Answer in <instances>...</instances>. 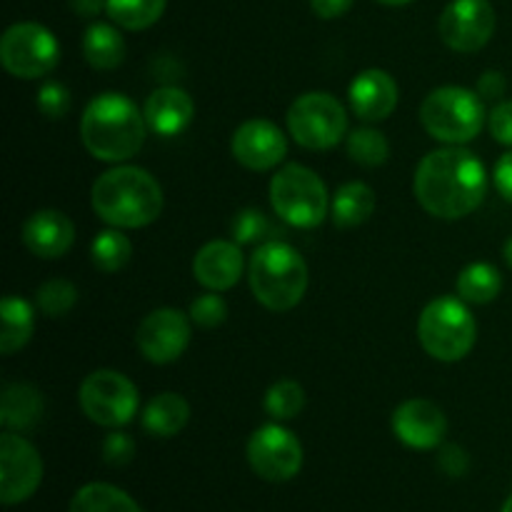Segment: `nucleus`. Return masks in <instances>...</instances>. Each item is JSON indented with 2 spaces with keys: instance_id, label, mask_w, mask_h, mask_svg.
I'll return each mask as SVG.
<instances>
[{
  "instance_id": "35",
  "label": "nucleus",
  "mask_w": 512,
  "mask_h": 512,
  "mask_svg": "<svg viewBox=\"0 0 512 512\" xmlns=\"http://www.w3.org/2000/svg\"><path fill=\"white\" fill-rule=\"evenodd\" d=\"M38 108L48 118H63L70 110V90L63 83H55V80L43 83V88L38 90Z\"/></svg>"
},
{
  "instance_id": "22",
  "label": "nucleus",
  "mask_w": 512,
  "mask_h": 512,
  "mask_svg": "<svg viewBox=\"0 0 512 512\" xmlns=\"http://www.w3.org/2000/svg\"><path fill=\"white\" fill-rule=\"evenodd\" d=\"M190 405L178 393H160L145 405L143 428L155 438H173L188 425Z\"/></svg>"
},
{
  "instance_id": "28",
  "label": "nucleus",
  "mask_w": 512,
  "mask_h": 512,
  "mask_svg": "<svg viewBox=\"0 0 512 512\" xmlns=\"http://www.w3.org/2000/svg\"><path fill=\"white\" fill-rule=\"evenodd\" d=\"M168 0H108L110 20L123 30H145L158 23Z\"/></svg>"
},
{
  "instance_id": "21",
  "label": "nucleus",
  "mask_w": 512,
  "mask_h": 512,
  "mask_svg": "<svg viewBox=\"0 0 512 512\" xmlns=\"http://www.w3.org/2000/svg\"><path fill=\"white\" fill-rule=\"evenodd\" d=\"M43 415V398L28 383H13L3 390L0 398V423L5 430H30Z\"/></svg>"
},
{
  "instance_id": "3",
  "label": "nucleus",
  "mask_w": 512,
  "mask_h": 512,
  "mask_svg": "<svg viewBox=\"0 0 512 512\" xmlns=\"http://www.w3.org/2000/svg\"><path fill=\"white\" fill-rule=\"evenodd\" d=\"M145 125V115H140L133 100L120 93H103L85 108L80 140L93 158L120 163L143 148Z\"/></svg>"
},
{
  "instance_id": "42",
  "label": "nucleus",
  "mask_w": 512,
  "mask_h": 512,
  "mask_svg": "<svg viewBox=\"0 0 512 512\" xmlns=\"http://www.w3.org/2000/svg\"><path fill=\"white\" fill-rule=\"evenodd\" d=\"M108 5V0H70V8L80 15V18H93L100 10Z\"/></svg>"
},
{
  "instance_id": "45",
  "label": "nucleus",
  "mask_w": 512,
  "mask_h": 512,
  "mask_svg": "<svg viewBox=\"0 0 512 512\" xmlns=\"http://www.w3.org/2000/svg\"><path fill=\"white\" fill-rule=\"evenodd\" d=\"M503 512H512V498L508 500V503H505V508H503Z\"/></svg>"
},
{
  "instance_id": "41",
  "label": "nucleus",
  "mask_w": 512,
  "mask_h": 512,
  "mask_svg": "<svg viewBox=\"0 0 512 512\" xmlns=\"http://www.w3.org/2000/svg\"><path fill=\"white\" fill-rule=\"evenodd\" d=\"M505 88H508L505 75L498 73V70H488L478 83V93L483 95V98H500V95L505 93Z\"/></svg>"
},
{
  "instance_id": "29",
  "label": "nucleus",
  "mask_w": 512,
  "mask_h": 512,
  "mask_svg": "<svg viewBox=\"0 0 512 512\" xmlns=\"http://www.w3.org/2000/svg\"><path fill=\"white\" fill-rule=\"evenodd\" d=\"M133 255V245L125 238L120 230H103L98 233V238L90 245V258L93 265L103 273H118L120 268H125Z\"/></svg>"
},
{
  "instance_id": "18",
  "label": "nucleus",
  "mask_w": 512,
  "mask_h": 512,
  "mask_svg": "<svg viewBox=\"0 0 512 512\" xmlns=\"http://www.w3.org/2000/svg\"><path fill=\"white\" fill-rule=\"evenodd\" d=\"M193 275L208 290L223 293L230 290L243 275V253L238 243L228 240H210L195 253Z\"/></svg>"
},
{
  "instance_id": "30",
  "label": "nucleus",
  "mask_w": 512,
  "mask_h": 512,
  "mask_svg": "<svg viewBox=\"0 0 512 512\" xmlns=\"http://www.w3.org/2000/svg\"><path fill=\"white\" fill-rule=\"evenodd\" d=\"M348 155L353 163L365 165V168H378L388 160L390 143L378 130L358 128L348 135Z\"/></svg>"
},
{
  "instance_id": "14",
  "label": "nucleus",
  "mask_w": 512,
  "mask_h": 512,
  "mask_svg": "<svg viewBox=\"0 0 512 512\" xmlns=\"http://www.w3.org/2000/svg\"><path fill=\"white\" fill-rule=\"evenodd\" d=\"M190 343V320L175 308H158L145 315L138 328V348L150 363L168 365L185 353Z\"/></svg>"
},
{
  "instance_id": "19",
  "label": "nucleus",
  "mask_w": 512,
  "mask_h": 512,
  "mask_svg": "<svg viewBox=\"0 0 512 512\" xmlns=\"http://www.w3.org/2000/svg\"><path fill=\"white\" fill-rule=\"evenodd\" d=\"M348 95L355 115L363 120H370V123L385 120L398 108V83L393 80V75L380 68L363 70L350 83Z\"/></svg>"
},
{
  "instance_id": "25",
  "label": "nucleus",
  "mask_w": 512,
  "mask_h": 512,
  "mask_svg": "<svg viewBox=\"0 0 512 512\" xmlns=\"http://www.w3.org/2000/svg\"><path fill=\"white\" fill-rule=\"evenodd\" d=\"M0 320H3V330H0V353L13 355L15 350L25 348L33 335L35 315L28 300L8 295L0 305Z\"/></svg>"
},
{
  "instance_id": "31",
  "label": "nucleus",
  "mask_w": 512,
  "mask_h": 512,
  "mask_svg": "<svg viewBox=\"0 0 512 512\" xmlns=\"http://www.w3.org/2000/svg\"><path fill=\"white\" fill-rule=\"evenodd\" d=\"M305 408V393L295 380H278L265 393V410L275 420H290Z\"/></svg>"
},
{
  "instance_id": "13",
  "label": "nucleus",
  "mask_w": 512,
  "mask_h": 512,
  "mask_svg": "<svg viewBox=\"0 0 512 512\" xmlns=\"http://www.w3.org/2000/svg\"><path fill=\"white\" fill-rule=\"evenodd\" d=\"M440 38L458 53H478L495 33V10L490 0H453L440 15Z\"/></svg>"
},
{
  "instance_id": "34",
  "label": "nucleus",
  "mask_w": 512,
  "mask_h": 512,
  "mask_svg": "<svg viewBox=\"0 0 512 512\" xmlns=\"http://www.w3.org/2000/svg\"><path fill=\"white\" fill-rule=\"evenodd\" d=\"M268 233V220L260 210L248 208V210H240L233 220V238L238 245H248L260 240L263 235Z\"/></svg>"
},
{
  "instance_id": "1",
  "label": "nucleus",
  "mask_w": 512,
  "mask_h": 512,
  "mask_svg": "<svg viewBox=\"0 0 512 512\" xmlns=\"http://www.w3.org/2000/svg\"><path fill=\"white\" fill-rule=\"evenodd\" d=\"M413 190L430 215L458 220L480 208L488 193V173L470 150L450 145L420 160Z\"/></svg>"
},
{
  "instance_id": "23",
  "label": "nucleus",
  "mask_w": 512,
  "mask_h": 512,
  "mask_svg": "<svg viewBox=\"0 0 512 512\" xmlns=\"http://www.w3.org/2000/svg\"><path fill=\"white\" fill-rule=\"evenodd\" d=\"M375 210V193L370 185L353 180V183L340 185L338 193L333 195V223L338 228H358L373 215Z\"/></svg>"
},
{
  "instance_id": "6",
  "label": "nucleus",
  "mask_w": 512,
  "mask_h": 512,
  "mask_svg": "<svg viewBox=\"0 0 512 512\" xmlns=\"http://www.w3.org/2000/svg\"><path fill=\"white\" fill-rule=\"evenodd\" d=\"M418 338L425 353L443 363H458L473 350L478 325L465 300L438 298L428 303L418 320Z\"/></svg>"
},
{
  "instance_id": "44",
  "label": "nucleus",
  "mask_w": 512,
  "mask_h": 512,
  "mask_svg": "<svg viewBox=\"0 0 512 512\" xmlns=\"http://www.w3.org/2000/svg\"><path fill=\"white\" fill-rule=\"evenodd\" d=\"M380 3H385V5H408L410 0H380Z\"/></svg>"
},
{
  "instance_id": "33",
  "label": "nucleus",
  "mask_w": 512,
  "mask_h": 512,
  "mask_svg": "<svg viewBox=\"0 0 512 512\" xmlns=\"http://www.w3.org/2000/svg\"><path fill=\"white\" fill-rule=\"evenodd\" d=\"M190 318L200 328H218L228 318V305L213 290V293L200 295V298L193 300V305H190Z\"/></svg>"
},
{
  "instance_id": "43",
  "label": "nucleus",
  "mask_w": 512,
  "mask_h": 512,
  "mask_svg": "<svg viewBox=\"0 0 512 512\" xmlns=\"http://www.w3.org/2000/svg\"><path fill=\"white\" fill-rule=\"evenodd\" d=\"M503 253H505V263H508L510 268H512V238L508 240V243H505V250H503Z\"/></svg>"
},
{
  "instance_id": "27",
  "label": "nucleus",
  "mask_w": 512,
  "mask_h": 512,
  "mask_svg": "<svg viewBox=\"0 0 512 512\" xmlns=\"http://www.w3.org/2000/svg\"><path fill=\"white\" fill-rule=\"evenodd\" d=\"M503 290V278L490 263H473L458 275V295L465 303H493Z\"/></svg>"
},
{
  "instance_id": "15",
  "label": "nucleus",
  "mask_w": 512,
  "mask_h": 512,
  "mask_svg": "<svg viewBox=\"0 0 512 512\" xmlns=\"http://www.w3.org/2000/svg\"><path fill=\"white\" fill-rule=\"evenodd\" d=\"M288 153V140L270 120H245L233 135V155L243 168L263 170L275 168Z\"/></svg>"
},
{
  "instance_id": "12",
  "label": "nucleus",
  "mask_w": 512,
  "mask_h": 512,
  "mask_svg": "<svg viewBox=\"0 0 512 512\" xmlns=\"http://www.w3.org/2000/svg\"><path fill=\"white\" fill-rule=\"evenodd\" d=\"M43 480L38 450L13 430L0 435V500L15 505L28 500Z\"/></svg>"
},
{
  "instance_id": "4",
  "label": "nucleus",
  "mask_w": 512,
  "mask_h": 512,
  "mask_svg": "<svg viewBox=\"0 0 512 512\" xmlns=\"http://www.w3.org/2000/svg\"><path fill=\"white\" fill-rule=\"evenodd\" d=\"M250 288L268 310H293L308 290V265L303 255L280 240L263 243L250 260Z\"/></svg>"
},
{
  "instance_id": "36",
  "label": "nucleus",
  "mask_w": 512,
  "mask_h": 512,
  "mask_svg": "<svg viewBox=\"0 0 512 512\" xmlns=\"http://www.w3.org/2000/svg\"><path fill=\"white\" fill-rule=\"evenodd\" d=\"M135 455V443L130 435L125 433H110L108 438L103 440V460L113 468H120V465H128Z\"/></svg>"
},
{
  "instance_id": "5",
  "label": "nucleus",
  "mask_w": 512,
  "mask_h": 512,
  "mask_svg": "<svg viewBox=\"0 0 512 512\" xmlns=\"http://www.w3.org/2000/svg\"><path fill=\"white\" fill-rule=\"evenodd\" d=\"M420 123L435 140L463 145L483 130L485 105L480 93L458 88V85H445V88H435L423 100Z\"/></svg>"
},
{
  "instance_id": "20",
  "label": "nucleus",
  "mask_w": 512,
  "mask_h": 512,
  "mask_svg": "<svg viewBox=\"0 0 512 512\" xmlns=\"http://www.w3.org/2000/svg\"><path fill=\"white\" fill-rule=\"evenodd\" d=\"M143 115L153 133L173 138L188 128L195 115V105L183 88H158L145 100Z\"/></svg>"
},
{
  "instance_id": "26",
  "label": "nucleus",
  "mask_w": 512,
  "mask_h": 512,
  "mask_svg": "<svg viewBox=\"0 0 512 512\" xmlns=\"http://www.w3.org/2000/svg\"><path fill=\"white\" fill-rule=\"evenodd\" d=\"M70 512H143L128 493L108 483H90L75 493Z\"/></svg>"
},
{
  "instance_id": "24",
  "label": "nucleus",
  "mask_w": 512,
  "mask_h": 512,
  "mask_svg": "<svg viewBox=\"0 0 512 512\" xmlns=\"http://www.w3.org/2000/svg\"><path fill=\"white\" fill-rule=\"evenodd\" d=\"M83 55L95 70H113L125 60V40L108 23H93L83 35Z\"/></svg>"
},
{
  "instance_id": "32",
  "label": "nucleus",
  "mask_w": 512,
  "mask_h": 512,
  "mask_svg": "<svg viewBox=\"0 0 512 512\" xmlns=\"http://www.w3.org/2000/svg\"><path fill=\"white\" fill-rule=\"evenodd\" d=\"M75 300H78V290L70 280L53 278L38 288V308L48 318H63L73 310Z\"/></svg>"
},
{
  "instance_id": "37",
  "label": "nucleus",
  "mask_w": 512,
  "mask_h": 512,
  "mask_svg": "<svg viewBox=\"0 0 512 512\" xmlns=\"http://www.w3.org/2000/svg\"><path fill=\"white\" fill-rule=\"evenodd\" d=\"M490 133L498 143L510 145L512 148V100H505V103H498L490 113Z\"/></svg>"
},
{
  "instance_id": "39",
  "label": "nucleus",
  "mask_w": 512,
  "mask_h": 512,
  "mask_svg": "<svg viewBox=\"0 0 512 512\" xmlns=\"http://www.w3.org/2000/svg\"><path fill=\"white\" fill-rule=\"evenodd\" d=\"M493 178H495V188L500 190V195H503L508 203H512V150L498 160Z\"/></svg>"
},
{
  "instance_id": "9",
  "label": "nucleus",
  "mask_w": 512,
  "mask_h": 512,
  "mask_svg": "<svg viewBox=\"0 0 512 512\" xmlns=\"http://www.w3.org/2000/svg\"><path fill=\"white\" fill-rule=\"evenodd\" d=\"M60 45L40 23H15L0 40V63L13 78L35 80L58 65Z\"/></svg>"
},
{
  "instance_id": "2",
  "label": "nucleus",
  "mask_w": 512,
  "mask_h": 512,
  "mask_svg": "<svg viewBox=\"0 0 512 512\" xmlns=\"http://www.w3.org/2000/svg\"><path fill=\"white\" fill-rule=\"evenodd\" d=\"M90 200L95 215L113 228H145L163 213V188L148 170L135 165H118L100 175Z\"/></svg>"
},
{
  "instance_id": "16",
  "label": "nucleus",
  "mask_w": 512,
  "mask_h": 512,
  "mask_svg": "<svg viewBox=\"0 0 512 512\" xmlns=\"http://www.w3.org/2000/svg\"><path fill=\"white\" fill-rule=\"evenodd\" d=\"M448 430L445 413L435 403L423 398L405 400L393 413V433L400 443L415 450L438 448Z\"/></svg>"
},
{
  "instance_id": "7",
  "label": "nucleus",
  "mask_w": 512,
  "mask_h": 512,
  "mask_svg": "<svg viewBox=\"0 0 512 512\" xmlns=\"http://www.w3.org/2000/svg\"><path fill=\"white\" fill-rule=\"evenodd\" d=\"M270 203L293 228H318L328 215V190L313 170L290 163L270 180Z\"/></svg>"
},
{
  "instance_id": "8",
  "label": "nucleus",
  "mask_w": 512,
  "mask_h": 512,
  "mask_svg": "<svg viewBox=\"0 0 512 512\" xmlns=\"http://www.w3.org/2000/svg\"><path fill=\"white\" fill-rule=\"evenodd\" d=\"M288 130L298 145L308 150L335 148L345 138L348 115L330 93H305L290 105Z\"/></svg>"
},
{
  "instance_id": "38",
  "label": "nucleus",
  "mask_w": 512,
  "mask_h": 512,
  "mask_svg": "<svg viewBox=\"0 0 512 512\" xmlns=\"http://www.w3.org/2000/svg\"><path fill=\"white\" fill-rule=\"evenodd\" d=\"M438 463L445 473L458 478V475H465V470H468V455H465V450L458 448V445H445V448L440 450Z\"/></svg>"
},
{
  "instance_id": "10",
  "label": "nucleus",
  "mask_w": 512,
  "mask_h": 512,
  "mask_svg": "<svg viewBox=\"0 0 512 512\" xmlns=\"http://www.w3.org/2000/svg\"><path fill=\"white\" fill-rule=\"evenodd\" d=\"M80 408L103 428H123L138 413V390L115 370H95L80 383Z\"/></svg>"
},
{
  "instance_id": "11",
  "label": "nucleus",
  "mask_w": 512,
  "mask_h": 512,
  "mask_svg": "<svg viewBox=\"0 0 512 512\" xmlns=\"http://www.w3.org/2000/svg\"><path fill=\"white\" fill-rule=\"evenodd\" d=\"M248 463L270 483H285L303 468V445L290 430L280 425H263L250 435Z\"/></svg>"
},
{
  "instance_id": "40",
  "label": "nucleus",
  "mask_w": 512,
  "mask_h": 512,
  "mask_svg": "<svg viewBox=\"0 0 512 512\" xmlns=\"http://www.w3.org/2000/svg\"><path fill=\"white\" fill-rule=\"evenodd\" d=\"M310 5H313V10L318 18L333 20V18H340V15L348 13L350 5H353V0H310Z\"/></svg>"
},
{
  "instance_id": "17",
  "label": "nucleus",
  "mask_w": 512,
  "mask_h": 512,
  "mask_svg": "<svg viewBox=\"0 0 512 512\" xmlns=\"http://www.w3.org/2000/svg\"><path fill=\"white\" fill-rule=\"evenodd\" d=\"M23 243L33 255L55 260L75 243V225L60 210H38L23 225Z\"/></svg>"
}]
</instances>
